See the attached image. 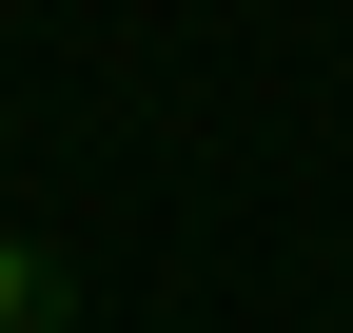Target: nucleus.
<instances>
[{"label":"nucleus","instance_id":"obj_1","mask_svg":"<svg viewBox=\"0 0 353 333\" xmlns=\"http://www.w3.org/2000/svg\"><path fill=\"white\" fill-rule=\"evenodd\" d=\"M0 333H79V275H59V255H39V235H20V216H0Z\"/></svg>","mask_w":353,"mask_h":333}]
</instances>
